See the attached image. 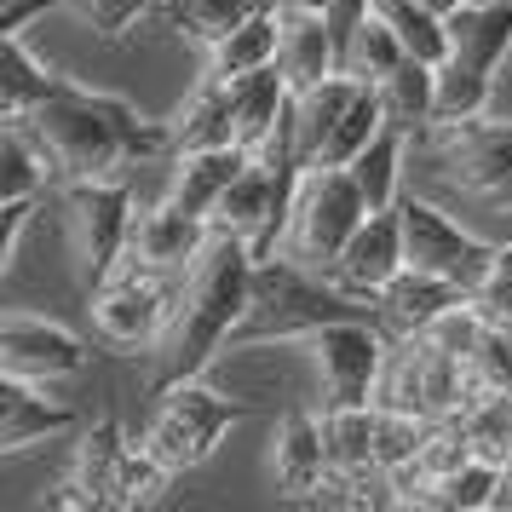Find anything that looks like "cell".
<instances>
[{
    "label": "cell",
    "instance_id": "1",
    "mask_svg": "<svg viewBox=\"0 0 512 512\" xmlns=\"http://www.w3.org/2000/svg\"><path fill=\"white\" fill-rule=\"evenodd\" d=\"M18 121L47 144V156L58 162L64 179H116L139 162L173 156L167 121H150L133 98L81 87L70 75Z\"/></svg>",
    "mask_w": 512,
    "mask_h": 512
},
{
    "label": "cell",
    "instance_id": "2",
    "mask_svg": "<svg viewBox=\"0 0 512 512\" xmlns=\"http://www.w3.org/2000/svg\"><path fill=\"white\" fill-rule=\"evenodd\" d=\"M254 242L231 231H213L208 248L179 282V311L167 323L162 346H156V386L185 380V374H208V363L225 346H236V328L254 305Z\"/></svg>",
    "mask_w": 512,
    "mask_h": 512
},
{
    "label": "cell",
    "instance_id": "3",
    "mask_svg": "<svg viewBox=\"0 0 512 512\" xmlns=\"http://www.w3.org/2000/svg\"><path fill=\"white\" fill-rule=\"evenodd\" d=\"M334 317H374V305L346 294L323 271L294 265L288 254H265L254 265V305L236 328V346H271V340L300 346L311 328L334 323Z\"/></svg>",
    "mask_w": 512,
    "mask_h": 512
},
{
    "label": "cell",
    "instance_id": "4",
    "mask_svg": "<svg viewBox=\"0 0 512 512\" xmlns=\"http://www.w3.org/2000/svg\"><path fill=\"white\" fill-rule=\"evenodd\" d=\"M242 415H248V403L225 397L219 386H208L202 374H185V380L156 386V403H150V420H144L139 443L162 466H173V472L185 478V472H196L202 461H213V449L231 438V426Z\"/></svg>",
    "mask_w": 512,
    "mask_h": 512
},
{
    "label": "cell",
    "instance_id": "5",
    "mask_svg": "<svg viewBox=\"0 0 512 512\" xmlns=\"http://www.w3.org/2000/svg\"><path fill=\"white\" fill-rule=\"evenodd\" d=\"M363 219H369V202L351 179V167H305L300 185H294V202H288V219H282L277 254L328 277V265L340 259V248Z\"/></svg>",
    "mask_w": 512,
    "mask_h": 512
},
{
    "label": "cell",
    "instance_id": "6",
    "mask_svg": "<svg viewBox=\"0 0 512 512\" xmlns=\"http://www.w3.org/2000/svg\"><path fill=\"white\" fill-rule=\"evenodd\" d=\"M179 282L185 277H173V271H150L139 259H121L98 288H87L93 334L110 351H156L173 311H179Z\"/></svg>",
    "mask_w": 512,
    "mask_h": 512
},
{
    "label": "cell",
    "instance_id": "7",
    "mask_svg": "<svg viewBox=\"0 0 512 512\" xmlns=\"http://www.w3.org/2000/svg\"><path fill=\"white\" fill-rule=\"evenodd\" d=\"M133 213H139V202H133L127 173H116V179H64V231H70L81 294L98 288L127 259Z\"/></svg>",
    "mask_w": 512,
    "mask_h": 512
},
{
    "label": "cell",
    "instance_id": "8",
    "mask_svg": "<svg viewBox=\"0 0 512 512\" xmlns=\"http://www.w3.org/2000/svg\"><path fill=\"white\" fill-rule=\"evenodd\" d=\"M472 386H478V374H472L466 357L432 346L426 334H397L392 351H386L374 403L409 409L420 420H449V415H461V403L472 397Z\"/></svg>",
    "mask_w": 512,
    "mask_h": 512
},
{
    "label": "cell",
    "instance_id": "9",
    "mask_svg": "<svg viewBox=\"0 0 512 512\" xmlns=\"http://www.w3.org/2000/svg\"><path fill=\"white\" fill-rule=\"evenodd\" d=\"M300 351L317 369V403H374L392 334L380 328V317H334L311 328Z\"/></svg>",
    "mask_w": 512,
    "mask_h": 512
},
{
    "label": "cell",
    "instance_id": "10",
    "mask_svg": "<svg viewBox=\"0 0 512 512\" xmlns=\"http://www.w3.org/2000/svg\"><path fill=\"white\" fill-rule=\"evenodd\" d=\"M426 139L438 150L449 185H461L466 196H478L495 213H512V121L478 116L455 121V127H432Z\"/></svg>",
    "mask_w": 512,
    "mask_h": 512
},
{
    "label": "cell",
    "instance_id": "11",
    "mask_svg": "<svg viewBox=\"0 0 512 512\" xmlns=\"http://www.w3.org/2000/svg\"><path fill=\"white\" fill-rule=\"evenodd\" d=\"M397 219H403V254H409L415 271L449 277V282H461V288H472V282L484 277L495 242L461 231L438 202H426V196H397Z\"/></svg>",
    "mask_w": 512,
    "mask_h": 512
},
{
    "label": "cell",
    "instance_id": "12",
    "mask_svg": "<svg viewBox=\"0 0 512 512\" xmlns=\"http://www.w3.org/2000/svg\"><path fill=\"white\" fill-rule=\"evenodd\" d=\"M87 369V340L64 323H47L35 311H6L0 317V374H18V380H75Z\"/></svg>",
    "mask_w": 512,
    "mask_h": 512
},
{
    "label": "cell",
    "instance_id": "13",
    "mask_svg": "<svg viewBox=\"0 0 512 512\" xmlns=\"http://www.w3.org/2000/svg\"><path fill=\"white\" fill-rule=\"evenodd\" d=\"M127 449H133V438L121 432L116 415H98L93 426H81L75 461H70V472H64V484L47 495V507H75V512L116 507V478H121Z\"/></svg>",
    "mask_w": 512,
    "mask_h": 512
},
{
    "label": "cell",
    "instance_id": "14",
    "mask_svg": "<svg viewBox=\"0 0 512 512\" xmlns=\"http://www.w3.org/2000/svg\"><path fill=\"white\" fill-rule=\"evenodd\" d=\"M403 265H409V254H403V219H397V202H392V208H369V219L351 231L340 259L328 265V277L340 282L346 294L374 305V294H380Z\"/></svg>",
    "mask_w": 512,
    "mask_h": 512
},
{
    "label": "cell",
    "instance_id": "15",
    "mask_svg": "<svg viewBox=\"0 0 512 512\" xmlns=\"http://www.w3.org/2000/svg\"><path fill=\"white\" fill-rule=\"evenodd\" d=\"M213 225L208 219H196V213H185L179 202H150V208L133 213V242H127V259H139V265H150V271H173V277H185L190 265H196V254L208 248Z\"/></svg>",
    "mask_w": 512,
    "mask_h": 512
},
{
    "label": "cell",
    "instance_id": "16",
    "mask_svg": "<svg viewBox=\"0 0 512 512\" xmlns=\"http://www.w3.org/2000/svg\"><path fill=\"white\" fill-rule=\"evenodd\" d=\"M64 432H75V409L64 397H52V386L0 374V455H24Z\"/></svg>",
    "mask_w": 512,
    "mask_h": 512
},
{
    "label": "cell",
    "instance_id": "17",
    "mask_svg": "<svg viewBox=\"0 0 512 512\" xmlns=\"http://www.w3.org/2000/svg\"><path fill=\"white\" fill-rule=\"evenodd\" d=\"M328 472V443H323V409H288L271 432V478L282 501H305Z\"/></svg>",
    "mask_w": 512,
    "mask_h": 512
},
{
    "label": "cell",
    "instance_id": "18",
    "mask_svg": "<svg viewBox=\"0 0 512 512\" xmlns=\"http://www.w3.org/2000/svg\"><path fill=\"white\" fill-rule=\"evenodd\" d=\"M277 70L282 81L305 93V87H317L328 75L340 70V35L328 24L317 6H294V0H282V47H277Z\"/></svg>",
    "mask_w": 512,
    "mask_h": 512
},
{
    "label": "cell",
    "instance_id": "19",
    "mask_svg": "<svg viewBox=\"0 0 512 512\" xmlns=\"http://www.w3.org/2000/svg\"><path fill=\"white\" fill-rule=\"evenodd\" d=\"M173 173H167V202H179L185 213L196 219H213L219 208V196L231 190V179L242 167L254 162V150H242V144H213V150H179V156H167Z\"/></svg>",
    "mask_w": 512,
    "mask_h": 512
},
{
    "label": "cell",
    "instance_id": "20",
    "mask_svg": "<svg viewBox=\"0 0 512 512\" xmlns=\"http://www.w3.org/2000/svg\"><path fill=\"white\" fill-rule=\"evenodd\" d=\"M466 288L449 277H432V271H415V265H403L380 294H374V317H380V328L386 334H420V328L432 323V317H443L449 305H461Z\"/></svg>",
    "mask_w": 512,
    "mask_h": 512
},
{
    "label": "cell",
    "instance_id": "21",
    "mask_svg": "<svg viewBox=\"0 0 512 512\" xmlns=\"http://www.w3.org/2000/svg\"><path fill=\"white\" fill-rule=\"evenodd\" d=\"M282 47V6H265V12H248L236 29H225L219 41L202 47V75L213 81H236V75L271 70Z\"/></svg>",
    "mask_w": 512,
    "mask_h": 512
},
{
    "label": "cell",
    "instance_id": "22",
    "mask_svg": "<svg viewBox=\"0 0 512 512\" xmlns=\"http://www.w3.org/2000/svg\"><path fill=\"white\" fill-rule=\"evenodd\" d=\"M512 52V0H466L449 12V58L495 75Z\"/></svg>",
    "mask_w": 512,
    "mask_h": 512
},
{
    "label": "cell",
    "instance_id": "23",
    "mask_svg": "<svg viewBox=\"0 0 512 512\" xmlns=\"http://www.w3.org/2000/svg\"><path fill=\"white\" fill-rule=\"evenodd\" d=\"M167 139H173V156H179V150H213V144H236L231 81L196 75V87L185 93V104L167 116Z\"/></svg>",
    "mask_w": 512,
    "mask_h": 512
},
{
    "label": "cell",
    "instance_id": "24",
    "mask_svg": "<svg viewBox=\"0 0 512 512\" xmlns=\"http://www.w3.org/2000/svg\"><path fill=\"white\" fill-rule=\"evenodd\" d=\"M52 185H64L47 144L24 121H0V202H41Z\"/></svg>",
    "mask_w": 512,
    "mask_h": 512
},
{
    "label": "cell",
    "instance_id": "25",
    "mask_svg": "<svg viewBox=\"0 0 512 512\" xmlns=\"http://www.w3.org/2000/svg\"><path fill=\"white\" fill-rule=\"evenodd\" d=\"M363 87H369V81L334 70L328 81H317V87L294 93V156H300V173L317 162V150H323V139L334 133V121L357 104V93H363Z\"/></svg>",
    "mask_w": 512,
    "mask_h": 512
},
{
    "label": "cell",
    "instance_id": "26",
    "mask_svg": "<svg viewBox=\"0 0 512 512\" xmlns=\"http://www.w3.org/2000/svg\"><path fill=\"white\" fill-rule=\"evenodd\" d=\"M380 104H386V121H392V127H403L409 139H426V127L438 116V64L403 58V64L380 81Z\"/></svg>",
    "mask_w": 512,
    "mask_h": 512
},
{
    "label": "cell",
    "instance_id": "27",
    "mask_svg": "<svg viewBox=\"0 0 512 512\" xmlns=\"http://www.w3.org/2000/svg\"><path fill=\"white\" fill-rule=\"evenodd\" d=\"M265 6H282V0H156L150 6V24L185 35L196 47L219 41L225 29H236L248 12H265Z\"/></svg>",
    "mask_w": 512,
    "mask_h": 512
},
{
    "label": "cell",
    "instance_id": "28",
    "mask_svg": "<svg viewBox=\"0 0 512 512\" xmlns=\"http://www.w3.org/2000/svg\"><path fill=\"white\" fill-rule=\"evenodd\" d=\"M461 432L472 443L478 461L507 466L512 461V386H472V397L461 403Z\"/></svg>",
    "mask_w": 512,
    "mask_h": 512
},
{
    "label": "cell",
    "instance_id": "29",
    "mask_svg": "<svg viewBox=\"0 0 512 512\" xmlns=\"http://www.w3.org/2000/svg\"><path fill=\"white\" fill-rule=\"evenodd\" d=\"M58 81H64V75L52 70L24 35H6V64H0V121L29 116V110H35Z\"/></svg>",
    "mask_w": 512,
    "mask_h": 512
},
{
    "label": "cell",
    "instance_id": "30",
    "mask_svg": "<svg viewBox=\"0 0 512 512\" xmlns=\"http://www.w3.org/2000/svg\"><path fill=\"white\" fill-rule=\"evenodd\" d=\"M334 472H374V403H317Z\"/></svg>",
    "mask_w": 512,
    "mask_h": 512
},
{
    "label": "cell",
    "instance_id": "31",
    "mask_svg": "<svg viewBox=\"0 0 512 512\" xmlns=\"http://www.w3.org/2000/svg\"><path fill=\"white\" fill-rule=\"evenodd\" d=\"M369 12L397 29L409 58H426V64L449 58V12L426 6V0H369Z\"/></svg>",
    "mask_w": 512,
    "mask_h": 512
},
{
    "label": "cell",
    "instance_id": "32",
    "mask_svg": "<svg viewBox=\"0 0 512 512\" xmlns=\"http://www.w3.org/2000/svg\"><path fill=\"white\" fill-rule=\"evenodd\" d=\"M403 58H409V52H403V41H397V29L386 24V18L363 12V24L351 29L346 47H340V70L357 75V81H369V87H380Z\"/></svg>",
    "mask_w": 512,
    "mask_h": 512
},
{
    "label": "cell",
    "instance_id": "33",
    "mask_svg": "<svg viewBox=\"0 0 512 512\" xmlns=\"http://www.w3.org/2000/svg\"><path fill=\"white\" fill-rule=\"evenodd\" d=\"M403 150H409V133L386 121V127H380V133L369 139V150L351 162V179H357V190H363V202H369V208H392L397 196H403V190H397V173H403Z\"/></svg>",
    "mask_w": 512,
    "mask_h": 512
},
{
    "label": "cell",
    "instance_id": "34",
    "mask_svg": "<svg viewBox=\"0 0 512 512\" xmlns=\"http://www.w3.org/2000/svg\"><path fill=\"white\" fill-rule=\"evenodd\" d=\"M489 98H495V75L472 70L461 58H443L438 64V116H432V127H455V121L489 116ZM432 127H426V133H432Z\"/></svg>",
    "mask_w": 512,
    "mask_h": 512
},
{
    "label": "cell",
    "instance_id": "35",
    "mask_svg": "<svg viewBox=\"0 0 512 512\" xmlns=\"http://www.w3.org/2000/svg\"><path fill=\"white\" fill-rule=\"evenodd\" d=\"M380 127H386L380 87H363V93H357V104L334 121V133L323 139V150H317V162H311V167H351L363 150H369V139L380 133Z\"/></svg>",
    "mask_w": 512,
    "mask_h": 512
},
{
    "label": "cell",
    "instance_id": "36",
    "mask_svg": "<svg viewBox=\"0 0 512 512\" xmlns=\"http://www.w3.org/2000/svg\"><path fill=\"white\" fill-rule=\"evenodd\" d=\"M420 438H426V420L420 415L392 409V403H374V466H380V472H403V466H415Z\"/></svg>",
    "mask_w": 512,
    "mask_h": 512
},
{
    "label": "cell",
    "instance_id": "37",
    "mask_svg": "<svg viewBox=\"0 0 512 512\" xmlns=\"http://www.w3.org/2000/svg\"><path fill=\"white\" fill-rule=\"evenodd\" d=\"M173 466H162L139 438L127 449V461H121V478H116V512H139V507H156L167 489H173Z\"/></svg>",
    "mask_w": 512,
    "mask_h": 512
},
{
    "label": "cell",
    "instance_id": "38",
    "mask_svg": "<svg viewBox=\"0 0 512 512\" xmlns=\"http://www.w3.org/2000/svg\"><path fill=\"white\" fill-rule=\"evenodd\" d=\"M472 461V443L461 432V415L449 420H426V438H420V455H415V472L420 484H432V478H449L455 466Z\"/></svg>",
    "mask_w": 512,
    "mask_h": 512
},
{
    "label": "cell",
    "instance_id": "39",
    "mask_svg": "<svg viewBox=\"0 0 512 512\" xmlns=\"http://www.w3.org/2000/svg\"><path fill=\"white\" fill-rule=\"evenodd\" d=\"M466 300L484 311V323H507L512 317V242H495L484 277L466 288Z\"/></svg>",
    "mask_w": 512,
    "mask_h": 512
},
{
    "label": "cell",
    "instance_id": "40",
    "mask_svg": "<svg viewBox=\"0 0 512 512\" xmlns=\"http://www.w3.org/2000/svg\"><path fill=\"white\" fill-rule=\"evenodd\" d=\"M150 6L156 0H70V12H81V24L98 29V41H110V47H121L127 29H139L150 18Z\"/></svg>",
    "mask_w": 512,
    "mask_h": 512
},
{
    "label": "cell",
    "instance_id": "41",
    "mask_svg": "<svg viewBox=\"0 0 512 512\" xmlns=\"http://www.w3.org/2000/svg\"><path fill=\"white\" fill-rule=\"evenodd\" d=\"M472 374H478L484 386H512V317L484 328L478 357H472Z\"/></svg>",
    "mask_w": 512,
    "mask_h": 512
},
{
    "label": "cell",
    "instance_id": "42",
    "mask_svg": "<svg viewBox=\"0 0 512 512\" xmlns=\"http://www.w3.org/2000/svg\"><path fill=\"white\" fill-rule=\"evenodd\" d=\"M41 202H0V277L12 271V259H18V242H24L29 219H35Z\"/></svg>",
    "mask_w": 512,
    "mask_h": 512
},
{
    "label": "cell",
    "instance_id": "43",
    "mask_svg": "<svg viewBox=\"0 0 512 512\" xmlns=\"http://www.w3.org/2000/svg\"><path fill=\"white\" fill-rule=\"evenodd\" d=\"M426 6H438V12H455V6H466V0H426Z\"/></svg>",
    "mask_w": 512,
    "mask_h": 512
},
{
    "label": "cell",
    "instance_id": "44",
    "mask_svg": "<svg viewBox=\"0 0 512 512\" xmlns=\"http://www.w3.org/2000/svg\"><path fill=\"white\" fill-rule=\"evenodd\" d=\"M501 507H512V461H507V501H501Z\"/></svg>",
    "mask_w": 512,
    "mask_h": 512
},
{
    "label": "cell",
    "instance_id": "45",
    "mask_svg": "<svg viewBox=\"0 0 512 512\" xmlns=\"http://www.w3.org/2000/svg\"><path fill=\"white\" fill-rule=\"evenodd\" d=\"M6 6H12V0H6Z\"/></svg>",
    "mask_w": 512,
    "mask_h": 512
}]
</instances>
